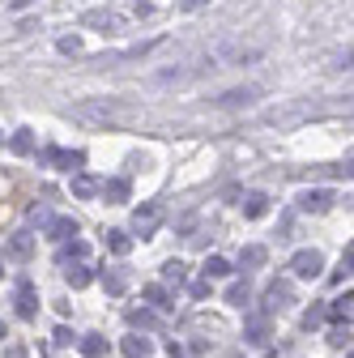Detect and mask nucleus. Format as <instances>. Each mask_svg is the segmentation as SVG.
Wrapping results in <instances>:
<instances>
[{
	"mask_svg": "<svg viewBox=\"0 0 354 358\" xmlns=\"http://www.w3.org/2000/svg\"><path fill=\"white\" fill-rule=\"evenodd\" d=\"M201 5H209V0H180V9H188V13H192V9H201Z\"/></svg>",
	"mask_w": 354,
	"mask_h": 358,
	"instance_id": "obj_35",
	"label": "nucleus"
},
{
	"mask_svg": "<svg viewBox=\"0 0 354 358\" xmlns=\"http://www.w3.org/2000/svg\"><path fill=\"white\" fill-rule=\"evenodd\" d=\"M252 48H218V60H252Z\"/></svg>",
	"mask_w": 354,
	"mask_h": 358,
	"instance_id": "obj_28",
	"label": "nucleus"
},
{
	"mask_svg": "<svg viewBox=\"0 0 354 358\" xmlns=\"http://www.w3.org/2000/svg\"><path fill=\"white\" fill-rule=\"evenodd\" d=\"M43 231H48L52 239H60V243H69V239L77 235V222H73V217H52V222H48Z\"/></svg>",
	"mask_w": 354,
	"mask_h": 358,
	"instance_id": "obj_10",
	"label": "nucleus"
},
{
	"mask_svg": "<svg viewBox=\"0 0 354 358\" xmlns=\"http://www.w3.org/2000/svg\"><path fill=\"white\" fill-rule=\"evenodd\" d=\"M38 158L48 162V166H60V171H77V166H85V154H81V150H60V145L43 150Z\"/></svg>",
	"mask_w": 354,
	"mask_h": 358,
	"instance_id": "obj_3",
	"label": "nucleus"
},
{
	"mask_svg": "<svg viewBox=\"0 0 354 358\" xmlns=\"http://www.w3.org/2000/svg\"><path fill=\"white\" fill-rule=\"evenodd\" d=\"M243 341L248 345H269V311H252L243 324Z\"/></svg>",
	"mask_w": 354,
	"mask_h": 358,
	"instance_id": "obj_4",
	"label": "nucleus"
},
{
	"mask_svg": "<svg viewBox=\"0 0 354 358\" xmlns=\"http://www.w3.org/2000/svg\"><path fill=\"white\" fill-rule=\"evenodd\" d=\"M320 268H325V256L316 248H303V252L290 256V273L295 278H320Z\"/></svg>",
	"mask_w": 354,
	"mask_h": 358,
	"instance_id": "obj_2",
	"label": "nucleus"
},
{
	"mask_svg": "<svg viewBox=\"0 0 354 358\" xmlns=\"http://www.w3.org/2000/svg\"><path fill=\"white\" fill-rule=\"evenodd\" d=\"M99 192H103L107 205H120V201H128V179H103Z\"/></svg>",
	"mask_w": 354,
	"mask_h": 358,
	"instance_id": "obj_8",
	"label": "nucleus"
},
{
	"mask_svg": "<svg viewBox=\"0 0 354 358\" xmlns=\"http://www.w3.org/2000/svg\"><path fill=\"white\" fill-rule=\"evenodd\" d=\"M56 48H60L64 56H77V52H81V38H77V34H64V38L56 43Z\"/></svg>",
	"mask_w": 354,
	"mask_h": 358,
	"instance_id": "obj_29",
	"label": "nucleus"
},
{
	"mask_svg": "<svg viewBox=\"0 0 354 358\" xmlns=\"http://www.w3.org/2000/svg\"><path fill=\"white\" fill-rule=\"evenodd\" d=\"M0 273H5V268H0Z\"/></svg>",
	"mask_w": 354,
	"mask_h": 358,
	"instance_id": "obj_38",
	"label": "nucleus"
},
{
	"mask_svg": "<svg viewBox=\"0 0 354 358\" xmlns=\"http://www.w3.org/2000/svg\"><path fill=\"white\" fill-rule=\"evenodd\" d=\"M162 278H167L171 286H184V282H188V264H184V260H167V264H162Z\"/></svg>",
	"mask_w": 354,
	"mask_h": 358,
	"instance_id": "obj_16",
	"label": "nucleus"
},
{
	"mask_svg": "<svg viewBox=\"0 0 354 358\" xmlns=\"http://www.w3.org/2000/svg\"><path fill=\"white\" fill-rule=\"evenodd\" d=\"M124 354L128 358H150V337H124Z\"/></svg>",
	"mask_w": 354,
	"mask_h": 358,
	"instance_id": "obj_22",
	"label": "nucleus"
},
{
	"mask_svg": "<svg viewBox=\"0 0 354 358\" xmlns=\"http://www.w3.org/2000/svg\"><path fill=\"white\" fill-rule=\"evenodd\" d=\"M81 354H85V358H107V337H99V333L81 337Z\"/></svg>",
	"mask_w": 354,
	"mask_h": 358,
	"instance_id": "obj_18",
	"label": "nucleus"
},
{
	"mask_svg": "<svg viewBox=\"0 0 354 358\" xmlns=\"http://www.w3.org/2000/svg\"><path fill=\"white\" fill-rule=\"evenodd\" d=\"M320 320H325V307H307L303 311V329H316Z\"/></svg>",
	"mask_w": 354,
	"mask_h": 358,
	"instance_id": "obj_30",
	"label": "nucleus"
},
{
	"mask_svg": "<svg viewBox=\"0 0 354 358\" xmlns=\"http://www.w3.org/2000/svg\"><path fill=\"white\" fill-rule=\"evenodd\" d=\"M264 299H269V307H264V311H274V307H286V303H290V286H286V282H274L269 290H264Z\"/></svg>",
	"mask_w": 354,
	"mask_h": 358,
	"instance_id": "obj_20",
	"label": "nucleus"
},
{
	"mask_svg": "<svg viewBox=\"0 0 354 358\" xmlns=\"http://www.w3.org/2000/svg\"><path fill=\"white\" fill-rule=\"evenodd\" d=\"M9 150H13V154H34V132H30V128H17L13 141H9Z\"/></svg>",
	"mask_w": 354,
	"mask_h": 358,
	"instance_id": "obj_21",
	"label": "nucleus"
},
{
	"mask_svg": "<svg viewBox=\"0 0 354 358\" xmlns=\"http://www.w3.org/2000/svg\"><path fill=\"white\" fill-rule=\"evenodd\" d=\"M192 299H209V278H201V282H192Z\"/></svg>",
	"mask_w": 354,
	"mask_h": 358,
	"instance_id": "obj_33",
	"label": "nucleus"
},
{
	"mask_svg": "<svg viewBox=\"0 0 354 358\" xmlns=\"http://www.w3.org/2000/svg\"><path fill=\"white\" fill-rule=\"evenodd\" d=\"M325 316H329L333 324H350V294H346V299H333V303L325 307Z\"/></svg>",
	"mask_w": 354,
	"mask_h": 358,
	"instance_id": "obj_17",
	"label": "nucleus"
},
{
	"mask_svg": "<svg viewBox=\"0 0 354 358\" xmlns=\"http://www.w3.org/2000/svg\"><path fill=\"white\" fill-rule=\"evenodd\" d=\"M30 217L38 222V227H48V222H52V209H43V205H34V209H30Z\"/></svg>",
	"mask_w": 354,
	"mask_h": 358,
	"instance_id": "obj_32",
	"label": "nucleus"
},
{
	"mask_svg": "<svg viewBox=\"0 0 354 358\" xmlns=\"http://www.w3.org/2000/svg\"><path fill=\"white\" fill-rule=\"evenodd\" d=\"M252 299V290H248V282H235L231 290H227V303H235V307H243Z\"/></svg>",
	"mask_w": 354,
	"mask_h": 358,
	"instance_id": "obj_27",
	"label": "nucleus"
},
{
	"mask_svg": "<svg viewBox=\"0 0 354 358\" xmlns=\"http://www.w3.org/2000/svg\"><path fill=\"white\" fill-rule=\"evenodd\" d=\"M34 311H38V294H34V282H30V278H22V282H17V316H22V320H30Z\"/></svg>",
	"mask_w": 354,
	"mask_h": 358,
	"instance_id": "obj_7",
	"label": "nucleus"
},
{
	"mask_svg": "<svg viewBox=\"0 0 354 358\" xmlns=\"http://www.w3.org/2000/svg\"><path fill=\"white\" fill-rule=\"evenodd\" d=\"M264 260H269V252H264L260 243H248V248L239 252V264H243V268H260Z\"/></svg>",
	"mask_w": 354,
	"mask_h": 358,
	"instance_id": "obj_14",
	"label": "nucleus"
},
{
	"mask_svg": "<svg viewBox=\"0 0 354 358\" xmlns=\"http://www.w3.org/2000/svg\"><path fill=\"white\" fill-rule=\"evenodd\" d=\"M329 205H333V192L329 188H312V192L299 196V213H325Z\"/></svg>",
	"mask_w": 354,
	"mask_h": 358,
	"instance_id": "obj_6",
	"label": "nucleus"
},
{
	"mask_svg": "<svg viewBox=\"0 0 354 358\" xmlns=\"http://www.w3.org/2000/svg\"><path fill=\"white\" fill-rule=\"evenodd\" d=\"M85 252H90V248H85L81 239H73V243L60 248V264H69V260H85Z\"/></svg>",
	"mask_w": 354,
	"mask_h": 358,
	"instance_id": "obj_24",
	"label": "nucleus"
},
{
	"mask_svg": "<svg viewBox=\"0 0 354 358\" xmlns=\"http://www.w3.org/2000/svg\"><path fill=\"white\" fill-rule=\"evenodd\" d=\"M103 286H107V294H124V290H128V273H124V268H107V273H103Z\"/></svg>",
	"mask_w": 354,
	"mask_h": 358,
	"instance_id": "obj_19",
	"label": "nucleus"
},
{
	"mask_svg": "<svg viewBox=\"0 0 354 358\" xmlns=\"http://www.w3.org/2000/svg\"><path fill=\"white\" fill-rule=\"evenodd\" d=\"M329 341H333V345H350V324H333Z\"/></svg>",
	"mask_w": 354,
	"mask_h": 358,
	"instance_id": "obj_31",
	"label": "nucleus"
},
{
	"mask_svg": "<svg viewBox=\"0 0 354 358\" xmlns=\"http://www.w3.org/2000/svg\"><path fill=\"white\" fill-rule=\"evenodd\" d=\"M30 256H34V235L17 231V235H9V239H5V260H13V264H26Z\"/></svg>",
	"mask_w": 354,
	"mask_h": 358,
	"instance_id": "obj_5",
	"label": "nucleus"
},
{
	"mask_svg": "<svg viewBox=\"0 0 354 358\" xmlns=\"http://www.w3.org/2000/svg\"><path fill=\"white\" fill-rule=\"evenodd\" d=\"M99 192V179H90V175H73V196L77 201H90Z\"/></svg>",
	"mask_w": 354,
	"mask_h": 358,
	"instance_id": "obj_15",
	"label": "nucleus"
},
{
	"mask_svg": "<svg viewBox=\"0 0 354 358\" xmlns=\"http://www.w3.org/2000/svg\"><path fill=\"white\" fill-rule=\"evenodd\" d=\"M0 145H5V132H0Z\"/></svg>",
	"mask_w": 354,
	"mask_h": 358,
	"instance_id": "obj_37",
	"label": "nucleus"
},
{
	"mask_svg": "<svg viewBox=\"0 0 354 358\" xmlns=\"http://www.w3.org/2000/svg\"><path fill=\"white\" fill-rule=\"evenodd\" d=\"M141 294H146V303H154V307H171V290H167V286H146Z\"/></svg>",
	"mask_w": 354,
	"mask_h": 358,
	"instance_id": "obj_25",
	"label": "nucleus"
},
{
	"mask_svg": "<svg viewBox=\"0 0 354 358\" xmlns=\"http://www.w3.org/2000/svg\"><path fill=\"white\" fill-rule=\"evenodd\" d=\"M107 248H111L115 256H128V248H132V239H128V231H107Z\"/></svg>",
	"mask_w": 354,
	"mask_h": 358,
	"instance_id": "obj_23",
	"label": "nucleus"
},
{
	"mask_svg": "<svg viewBox=\"0 0 354 358\" xmlns=\"http://www.w3.org/2000/svg\"><path fill=\"white\" fill-rule=\"evenodd\" d=\"M52 341H56V345H69V341H73V333H69V329H64V324H60V329H56V333H52Z\"/></svg>",
	"mask_w": 354,
	"mask_h": 358,
	"instance_id": "obj_34",
	"label": "nucleus"
},
{
	"mask_svg": "<svg viewBox=\"0 0 354 358\" xmlns=\"http://www.w3.org/2000/svg\"><path fill=\"white\" fill-rule=\"evenodd\" d=\"M269 213V196L264 192H248L243 196V217H264Z\"/></svg>",
	"mask_w": 354,
	"mask_h": 358,
	"instance_id": "obj_12",
	"label": "nucleus"
},
{
	"mask_svg": "<svg viewBox=\"0 0 354 358\" xmlns=\"http://www.w3.org/2000/svg\"><path fill=\"white\" fill-rule=\"evenodd\" d=\"M128 324H132V329H146V333H154V329H158V316H154L150 307H137V311H128Z\"/></svg>",
	"mask_w": 354,
	"mask_h": 358,
	"instance_id": "obj_13",
	"label": "nucleus"
},
{
	"mask_svg": "<svg viewBox=\"0 0 354 358\" xmlns=\"http://www.w3.org/2000/svg\"><path fill=\"white\" fill-rule=\"evenodd\" d=\"M5 337H9V333H5V320H0V341H5Z\"/></svg>",
	"mask_w": 354,
	"mask_h": 358,
	"instance_id": "obj_36",
	"label": "nucleus"
},
{
	"mask_svg": "<svg viewBox=\"0 0 354 358\" xmlns=\"http://www.w3.org/2000/svg\"><path fill=\"white\" fill-rule=\"evenodd\" d=\"M64 278H69V286H73V290H81V286H90V282H94V268L85 264V260H77L73 268H64Z\"/></svg>",
	"mask_w": 354,
	"mask_h": 358,
	"instance_id": "obj_11",
	"label": "nucleus"
},
{
	"mask_svg": "<svg viewBox=\"0 0 354 358\" xmlns=\"http://www.w3.org/2000/svg\"><path fill=\"white\" fill-rule=\"evenodd\" d=\"M256 94H260L256 85H243V90H227V94H222V99H213V103H218V107H243V103H252Z\"/></svg>",
	"mask_w": 354,
	"mask_h": 358,
	"instance_id": "obj_9",
	"label": "nucleus"
},
{
	"mask_svg": "<svg viewBox=\"0 0 354 358\" xmlns=\"http://www.w3.org/2000/svg\"><path fill=\"white\" fill-rule=\"evenodd\" d=\"M227 273H231V260H222V256L205 260V278H227Z\"/></svg>",
	"mask_w": 354,
	"mask_h": 358,
	"instance_id": "obj_26",
	"label": "nucleus"
},
{
	"mask_svg": "<svg viewBox=\"0 0 354 358\" xmlns=\"http://www.w3.org/2000/svg\"><path fill=\"white\" fill-rule=\"evenodd\" d=\"M162 217H167V209H162V201H141L137 209H132V231H137L141 239H150L158 227H162Z\"/></svg>",
	"mask_w": 354,
	"mask_h": 358,
	"instance_id": "obj_1",
	"label": "nucleus"
}]
</instances>
